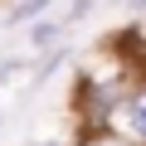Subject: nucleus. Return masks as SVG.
<instances>
[{"label":"nucleus","mask_w":146,"mask_h":146,"mask_svg":"<svg viewBox=\"0 0 146 146\" xmlns=\"http://www.w3.org/2000/svg\"><path fill=\"white\" fill-rule=\"evenodd\" d=\"M112 131L122 141H131V146H146V78L127 88V98H122V107L112 117Z\"/></svg>","instance_id":"f257e3e1"},{"label":"nucleus","mask_w":146,"mask_h":146,"mask_svg":"<svg viewBox=\"0 0 146 146\" xmlns=\"http://www.w3.org/2000/svg\"><path fill=\"white\" fill-rule=\"evenodd\" d=\"M63 34H68V20H34L29 25V34H25V44H29V54H54V49H63Z\"/></svg>","instance_id":"f03ea898"},{"label":"nucleus","mask_w":146,"mask_h":146,"mask_svg":"<svg viewBox=\"0 0 146 146\" xmlns=\"http://www.w3.org/2000/svg\"><path fill=\"white\" fill-rule=\"evenodd\" d=\"M49 5L54 0H15V5L5 10V25H34V20L49 15Z\"/></svg>","instance_id":"7ed1b4c3"},{"label":"nucleus","mask_w":146,"mask_h":146,"mask_svg":"<svg viewBox=\"0 0 146 146\" xmlns=\"http://www.w3.org/2000/svg\"><path fill=\"white\" fill-rule=\"evenodd\" d=\"M78 146H131V141H122L117 131H93V136H83Z\"/></svg>","instance_id":"20e7f679"},{"label":"nucleus","mask_w":146,"mask_h":146,"mask_svg":"<svg viewBox=\"0 0 146 146\" xmlns=\"http://www.w3.org/2000/svg\"><path fill=\"white\" fill-rule=\"evenodd\" d=\"M93 10H98V0H73V5H68V15H63V20L73 25V20H83V15H93Z\"/></svg>","instance_id":"39448f33"},{"label":"nucleus","mask_w":146,"mask_h":146,"mask_svg":"<svg viewBox=\"0 0 146 146\" xmlns=\"http://www.w3.org/2000/svg\"><path fill=\"white\" fill-rule=\"evenodd\" d=\"M122 5H127L131 15H146V0H122Z\"/></svg>","instance_id":"423d86ee"},{"label":"nucleus","mask_w":146,"mask_h":146,"mask_svg":"<svg viewBox=\"0 0 146 146\" xmlns=\"http://www.w3.org/2000/svg\"><path fill=\"white\" fill-rule=\"evenodd\" d=\"M10 68H15L10 58H0V83H5V78H10Z\"/></svg>","instance_id":"0eeeda50"},{"label":"nucleus","mask_w":146,"mask_h":146,"mask_svg":"<svg viewBox=\"0 0 146 146\" xmlns=\"http://www.w3.org/2000/svg\"><path fill=\"white\" fill-rule=\"evenodd\" d=\"M0 122H5V112H0Z\"/></svg>","instance_id":"6e6552de"},{"label":"nucleus","mask_w":146,"mask_h":146,"mask_svg":"<svg viewBox=\"0 0 146 146\" xmlns=\"http://www.w3.org/2000/svg\"><path fill=\"white\" fill-rule=\"evenodd\" d=\"M10 5H15V0H10Z\"/></svg>","instance_id":"1a4fd4ad"}]
</instances>
